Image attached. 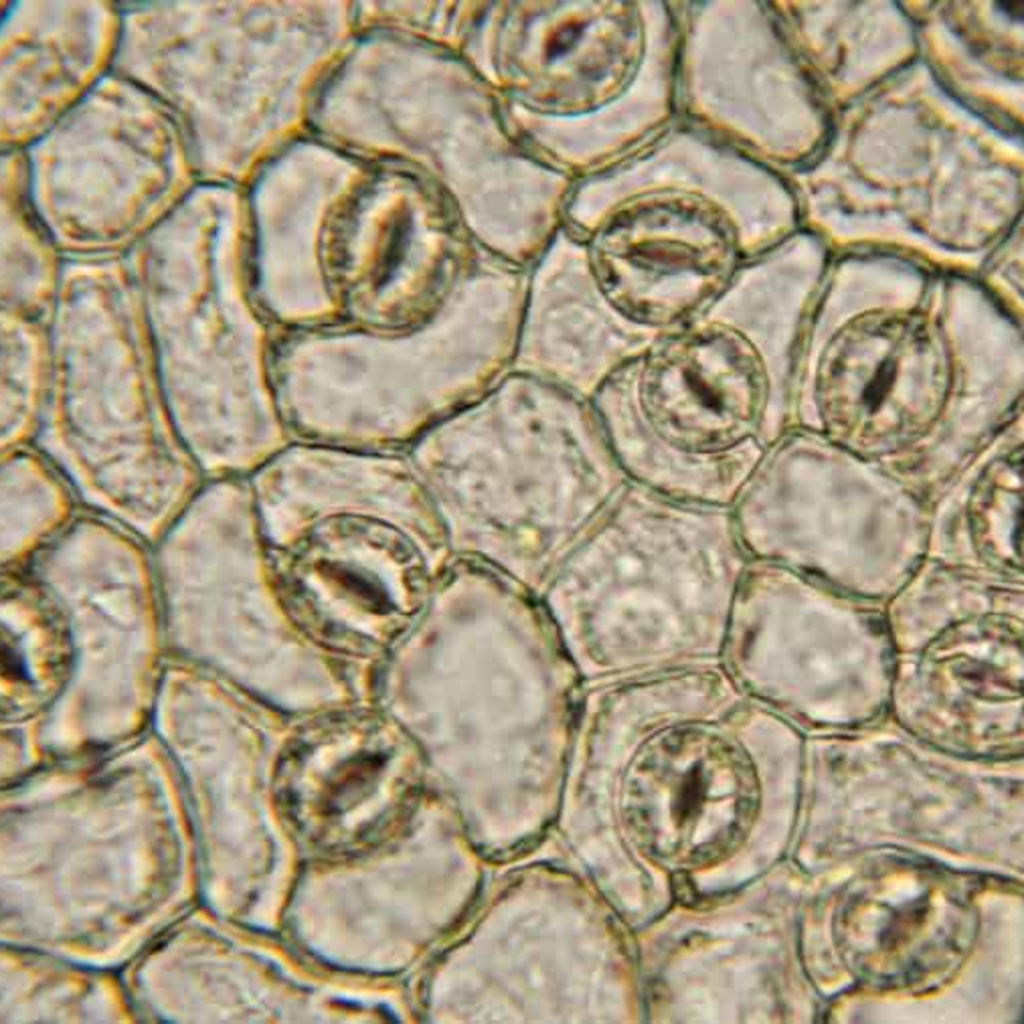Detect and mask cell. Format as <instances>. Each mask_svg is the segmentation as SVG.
<instances>
[{"label": "cell", "mask_w": 1024, "mask_h": 1024, "mask_svg": "<svg viewBox=\"0 0 1024 1024\" xmlns=\"http://www.w3.org/2000/svg\"><path fill=\"white\" fill-rule=\"evenodd\" d=\"M949 382L946 353L917 316L873 313L844 328L818 375L830 427L845 442L885 444L928 424Z\"/></svg>", "instance_id": "cell-1"}, {"label": "cell", "mask_w": 1024, "mask_h": 1024, "mask_svg": "<svg viewBox=\"0 0 1024 1024\" xmlns=\"http://www.w3.org/2000/svg\"><path fill=\"white\" fill-rule=\"evenodd\" d=\"M641 384L645 403L662 424L716 437L755 415L765 378L747 341L734 332L713 329L655 350Z\"/></svg>", "instance_id": "cell-2"}]
</instances>
